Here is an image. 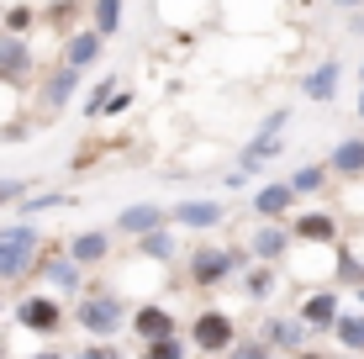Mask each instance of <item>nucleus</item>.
Masks as SVG:
<instances>
[{
  "instance_id": "obj_1",
  "label": "nucleus",
  "mask_w": 364,
  "mask_h": 359,
  "mask_svg": "<svg viewBox=\"0 0 364 359\" xmlns=\"http://www.w3.org/2000/svg\"><path fill=\"white\" fill-rule=\"evenodd\" d=\"M32 249H37V232L32 227L6 232V238H0V275H21L27 259H32Z\"/></svg>"
},
{
  "instance_id": "obj_2",
  "label": "nucleus",
  "mask_w": 364,
  "mask_h": 359,
  "mask_svg": "<svg viewBox=\"0 0 364 359\" xmlns=\"http://www.w3.org/2000/svg\"><path fill=\"white\" fill-rule=\"evenodd\" d=\"M80 323L90 328V333H111V328L122 323V301H117V296H95V301H85Z\"/></svg>"
},
{
  "instance_id": "obj_3",
  "label": "nucleus",
  "mask_w": 364,
  "mask_h": 359,
  "mask_svg": "<svg viewBox=\"0 0 364 359\" xmlns=\"http://www.w3.org/2000/svg\"><path fill=\"white\" fill-rule=\"evenodd\" d=\"M21 328H32V333H58V306L48 301V296H27V301H21Z\"/></svg>"
},
{
  "instance_id": "obj_4",
  "label": "nucleus",
  "mask_w": 364,
  "mask_h": 359,
  "mask_svg": "<svg viewBox=\"0 0 364 359\" xmlns=\"http://www.w3.org/2000/svg\"><path fill=\"white\" fill-rule=\"evenodd\" d=\"M228 343H232V323L222 312H206L196 323V349H228Z\"/></svg>"
},
{
  "instance_id": "obj_5",
  "label": "nucleus",
  "mask_w": 364,
  "mask_h": 359,
  "mask_svg": "<svg viewBox=\"0 0 364 359\" xmlns=\"http://www.w3.org/2000/svg\"><path fill=\"white\" fill-rule=\"evenodd\" d=\"M174 222H185V227H217L222 201H185V206H174Z\"/></svg>"
},
{
  "instance_id": "obj_6",
  "label": "nucleus",
  "mask_w": 364,
  "mask_h": 359,
  "mask_svg": "<svg viewBox=\"0 0 364 359\" xmlns=\"http://www.w3.org/2000/svg\"><path fill=\"white\" fill-rule=\"evenodd\" d=\"M301 317H306L311 328H333V317H338V296L333 291H322V296H311L306 306H301Z\"/></svg>"
},
{
  "instance_id": "obj_7",
  "label": "nucleus",
  "mask_w": 364,
  "mask_h": 359,
  "mask_svg": "<svg viewBox=\"0 0 364 359\" xmlns=\"http://www.w3.org/2000/svg\"><path fill=\"white\" fill-rule=\"evenodd\" d=\"M232 269V259L228 254H217V249H206V254H196V280L200 286H211V280H222Z\"/></svg>"
},
{
  "instance_id": "obj_8",
  "label": "nucleus",
  "mask_w": 364,
  "mask_h": 359,
  "mask_svg": "<svg viewBox=\"0 0 364 359\" xmlns=\"http://www.w3.org/2000/svg\"><path fill=\"white\" fill-rule=\"evenodd\" d=\"M132 323H137V333H143L148 343H154V338H164V333H174V323H169V312H159V306H143V312H137Z\"/></svg>"
},
{
  "instance_id": "obj_9",
  "label": "nucleus",
  "mask_w": 364,
  "mask_h": 359,
  "mask_svg": "<svg viewBox=\"0 0 364 359\" xmlns=\"http://www.w3.org/2000/svg\"><path fill=\"white\" fill-rule=\"evenodd\" d=\"M333 169H338V175H359V169H364V138H348V143H338V154H333Z\"/></svg>"
},
{
  "instance_id": "obj_10",
  "label": "nucleus",
  "mask_w": 364,
  "mask_h": 359,
  "mask_svg": "<svg viewBox=\"0 0 364 359\" xmlns=\"http://www.w3.org/2000/svg\"><path fill=\"white\" fill-rule=\"evenodd\" d=\"M285 206H291V185H264L254 195V212H264V217H280Z\"/></svg>"
},
{
  "instance_id": "obj_11",
  "label": "nucleus",
  "mask_w": 364,
  "mask_h": 359,
  "mask_svg": "<svg viewBox=\"0 0 364 359\" xmlns=\"http://www.w3.org/2000/svg\"><path fill=\"white\" fill-rule=\"evenodd\" d=\"M301 90H306L311 95V101H328V95L338 90V64H322L317 74H311V80L306 85H301Z\"/></svg>"
},
{
  "instance_id": "obj_12",
  "label": "nucleus",
  "mask_w": 364,
  "mask_h": 359,
  "mask_svg": "<svg viewBox=\"0 0 364 359\" xmlns=\"http://www.w3.org/2000/svg\"><path fill=\"white\" fill-rule=\"evenodd\" d=\"M95 53H100V32H80V37L69 43V64H74V69L95 64Z\"/></svg>"
},
{
  "instance_id": "obj_13",
  "label": "nucleus",
  "mask_w": 364,
  "mask_h": 359,
  "mask_svg": "<svg viewBox=\"0 0 364 359\" xmlns=\"http://www.w3.org/2000/svg\"><path fill=\"white\" fill-rule=\"evenodd\" d=\"M159 206H127V212H122V227L127 232H148V227H159Z\"/></svg>"
},
{
  "instance_id": "obj_14",
  "label": "nucleus",
  "mask_w": 364,
  "mask_h": 359,
  "mask_svg": "<svg viewBox=\"0 0 364 359\" xmlns=\"http://www.w3.org/2000/svg\"><path fill=\"white\" fill-rule=\"evenodd\" d=\"M333 333L343 349H364V317H333Z\"/></svg>"
},
{
  "instance_id": "obj_15",
  "label": "nucleus",
  "mask_w": 364,
  "mask_h": 359,
  "mask_svg": "<svg viewBox=\"0 0 364 359\" xmlns=\"http://www.w3.org/2000/svg\"><path fill=\"white\" fill-rule=\"evenodd\" d=\"M0 69H6V74L27 69V48H21V37H0Z\"/></svg>"
},
{
  "instance_id": "obj_16",
  "label": "nucleus",
  "mask_w": 364,
  "mask_h": 359,
  "mask_svg": "<svg viewBox=\"0 0 364 359\" xmlns=\"http://www.w3.org/2000/svg\"><path fill=\"white\" fill-rule=\"evenodd\" d=\"M74 80H80V69L69 64L64 74H53V85L43 90V101H48V106H64V101H69V90H74Z\"/></svg>"
},
{
  "instance_id": "obj_17",
  "label": "nucleus",
  "mask_w": 364,
  "mask_h": 359,
  "mask_svg": "<svg viewBox=\"0 0 364 359\" xmlns=\"http://www.w3.org/2000/svg\"><path fill=\"white\" fill-rule=\"evenodd\" d=\"M117 21H122V0H95V32L100 37L117 32Z\"/></svg>"
},
{
  "instance_id": "obj_18",
  "label": "nucleus",
  "mask_w": 364,
  "mask_h": 359,
  "mask_svg": "<svg viewBox=\"0 0 364 359\" xmlns=\"http://www.w3.org/2000/svg\"><path fill=\"white\" fill-rule=\"evenodd\" d=\"M296 232H301V238H317V243H322V238H333V217H301Z\"/></svg>"
},
{
  "instance_id": "obj_19",
  "label": "nucleus",
  "mask_w": 364,
  "mask_h": 359,
  "mask_svg": "<svg viewBox=\"0 0 364 359\" xmlns=\"http://www.w3.org/2000/svg\"><path fill=\"white\" fill-rule=\"evenodd\" d=\"M100 254H106V238H100V232H85V238H74V259H80V264H85V259H100Z\"/></svg>"
},
{
  "instance_id": "obj_20",
  "label": "nucleus",
  "mask_w": 364,
  "mask_h": 359,
  "mask_svg": "<svg viewBox=\"0 0 364 359\" xmlns=\"http://www.w3.org/2000/svg\"><path fill=\"white\" fill-rule=\"evenodd\" d=\"M269 338L280 343V349H296V343H306V328H296V323H274V328H269Z\"/></svg>"
},
{
  "instance_id": "obj_21",
  "label": "nucleus",
  "mask_w": 364,
  "mask_h": 359,
  "mask_svg": "<svg viewBox=\"0 0 364 359\" xmlns=\"http://www.w3.org/2000/svg\"><path fill=\"white\" fill-rule=\"evenodd\" d=\"M280 249H285V232H274V227H264V232L254 238V254H264V259H274Z\"/></svg>"
},
{
  "instance_id": "obj_22",
  "label": "nucleus",
  "mask_w": 364,
  "mask_h": 359,
  "mask_svg": "<svg viewBox=\"0 0 364 359\" xmlns=\"http://www.w3.org/2000/svg\"><path fill=\"white\" fill-rule=\"evenodd\" d=\"M143 254H154V259H169V254H174L169 232H154V227H148V238H143Z\"/></svg>"
},
{
  "instance_id": "obj_23",
  "label": "nucleus",
  "mask_w": 364,
  "mask_h": 359,
  "mask_svg": "<svg viewBox=\"0 0 364 359\" xmlns=\"http://www.w3.org/2000/svg\"><path fill=\"white\" fill-rule=\"evenodd\" d=\"M317 185H322V175H317V169H301V175H296V185H291V191H317Z\"/></svg>"
},
{
  "instance_id": "obj_24",
  "label": "nucleus",
  "mask_w": 364,
  "mask_h": 359,
  "mask_svg": "<svg viewBox=\"0 0 364 359\" xmlns=\"http://www.w3.org/2000/svg\"><path fill=\"white\" fill-rule=\"evenodd\" d=\"M48 275H53L58 286H74V269H69V264H48Z\"/></svg>"
},
{
  "instance_id": "obj_25",
  "label": "nucleus",
  "mask_w": 364,
  "mask_h": 359,
  "mask_svg": "<svg viewBox=\"0 0 364 359\" xmlns=\"http://www.w3.org/2000/svg\"><path fill=\"white\" fill-rule=\"evenodd\" d=\"M274 286H269V275H254V280H248V296H269Z\"/></svg>"
},
{
  "instance_id": "obj_26",
  "label": "nucleus",
  "mask_w": 364,
  "mask_h": 359,
  "mask_svg": "<svg viewBox=\"0 0 364 359\" xmlns=\"http://www.w3.org/2000/svg\"><path fill=\"white\" fill-rule=\"evenodd\" d=\"M11 195H21V180H0V201H11Z\"/></svg>"
},
{
  "instance_id": "obj_27",
  "label": "nucleus",
  "mask_w": 364,
  "mask_h": 359,
  "mask_svg": "<svg viewBox=\"0 0 364 359\" xmlns=\"http://www.w3.org/2000/svg\"><path fill=\"white\" fill-rule=\"evenodd\" d=\"M338 6H359V0H338Z\"/></svg>"
},
{
  "instance_id": "obj_28",
  "label": "nucleus",
  "mask_w": 364,
  "mask_h": 359,
  "mask_svg": "<svg viewBox=\"0 0 364 359\" xmlns=\"http://www.w3.org/2000/svg\"><path fill=\"white\" fill-rule=\"evenodd\" d=\"M359 117H364V101H359Z\"/></svg>"
}]
</instances>
